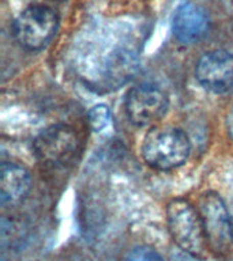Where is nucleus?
<instances>
[{
	"instance_id": "nucleus-5",
	"label": "nucleus",
	"mask_w": 233,
	"mask_h": 261,
	"mask_svg": "<svg viewBox=\"0 0 233 261\" xmlns=\"http://www.w3.org/2000/svg\"><path fill=\"white\" fill-rule=\"evenodd\" d=\"M169 98L158 86L143 83L128 91L124 109L128 120L136 126H154L167 114Z\"/></svg>"
},
{
	"instance_id": "nucleus-7",
	"label": "nucleus",
	"mask_w": 233,
	"mask_h": 261,
	"mask_svg": "<svg viewBox=\"0 0 233 261\" xmlns=\"http://www.w3.org/2000/svg\"><path fill=\"white\" fill-rule=\"evenodd\" d=\"M195 76L204 89L226 93L233 89V55L216 49L202 55L196 63Z\"/></svg>"
},
{
	"instance_id": "nucleus-4",
	"label": "nucleus",
	"mask_w": 233,
	"mask_h": 261,
	"mask_svg": "<svg viewBox=\"0 0 233 261\" xmlns=\"http://www.w3.org/2000/svg\"><path fill=\"white\" fill-rule=\"evenodd\" d=\"M59 26V16L46 4H30L16 16L14 36L28 50H40L52 41Z\"/></svg>"
},
{
	"instance_id": "nucleus-10",
	"label": "nucleus",
	"mask_w": 233,
	"mask_h": 261,
	"mask_svg": "<svg viewBox=\"0 0 233 261\" xmlns=\"http://www.w3.org/2000/svg\"><path fill=\"white\" fill-rule=\"evenodd\" d=\"M87 120H89V125L91 130L94 132H102L105 130L112 122V113H110L109 108L106 105H96L89 110L87 113Z\"/></svg>"
},
{
	"instance_id": "nucleus-2",
	"label": "nucleus",
	"mask_w": 233,
	"mask_h": 261,
	"mask_svg": "<svg viewBox=\"0 0 233 261\" xmlns=\"http://www.w3.org/2000/svg\"><path fill=\"white\" fill-rule=\"evenodd\" d=\"M168 231L181 250L195 258L207 257L208 245L198 208L187 199L177 197L167 207Z\"/></svg>"
},
{
	"instance_id": "nucleus-3",
	"label": "nucleus",
	"mask_w": 233,
	"mask_h": 261,
	"mask_svg": "<svg viewBox=\"0 0 233 261\" xmlns=\"http://www.w3.org/2000/svg\"><path fill=\"white\" fill-rule=\"evenodd\" d=\"M208 250L216 256H228L233 250V222L226 204L217 192L207 191L198 200Z\"/></svg>"
},
{
	"instance_id": "nucleus-8",
	"label": "nucleus",
	"mask_w": 233,
	"mask_h": 261,
	"mask_svg": "<svg viewBox=\"0 0 233 261\" xmlns=\"http://www.w3.org/2000/svg\"><path fill=\"white\" fill-rule=\"evenodd\" d=\"M210 28L207 12L198 4L184 3L173 15L172 30L176 40L181 44H194L206 36Z\"/></svg>"
},
{
	"instance_id": "nucleus-9",
	"label": "nucleus",
	"mask_w": 233,
	"mask_h": 261,
	"mask_svg": "<svg viewBox=\"0 0 233 261\" xmlns=\"http://www.w3.org/2000/svg\"><path fill=\"white\" fill-rule=\"evenodd\" d=\"M32 188V177L25 166L3 162L0 167V199L4 207L20 203Z\"/></svg>"
},
{
	"instance_id": "nucleus-12",
	"label": "nucleus",
	"mask_w": 233,
	"mask_h": 261,
	"mask_svg": "<svg viewBox=\"0 0 233 261\" xmlns=\"http://www.w3.org/2000/svg\"><path fill=\"white\" fill-rule=\"evenodd\" d=\"M226 129H228L229 138L233 142V108L229 110L228 116H226Z\"/></svg>"
},
{
	"instance_id": "nucleus-1",
	"label": "nucleus",
	"mask_w": 233,
	"mask_h": 261,
	"mask_svg": "<svg viewBox=\"0 0 233 261\" xmlns=\"http://www.w3.org/2000/svg\"><path fill=\"white\" fill-rule=\"evenodd\" d=\"M142 158L157 170L169 171L183 166L191 152V143L175 126H151L142 142Z\"/></svg>"
},
{
	"instance_id": "nucleus-6",
	"label": "nucleus",
	"mask_w": 233,
	"mask_h": 261,
	"mask_svg": "<svg viewBox=\"0 0 233 261\" xmlns=\"http://www.w3.org/2000/svg\"><path fill=\"white\" fill-rule=\"evenodd\" d=\"M79 139L73 126L56 124L42 130L33 143L37 159L44 165H63L75 156Z\"/></svg>"
},
{
	"instance_id": "nucleus-11",
	"label": "nucleus",
	"mask_w": 233,
	"mask_h": 261,
	"mask_svg": "<svg viewBox=\"0 0 233 261\" xmlns=\"http://www.w3.org/2000/svg\"><path fill=\"white\" fill-rule=\"evenodd\" d=\"M122 261H164L157 250L147 245H139L126 253Z\"/></svg>"
}]
</instances>
